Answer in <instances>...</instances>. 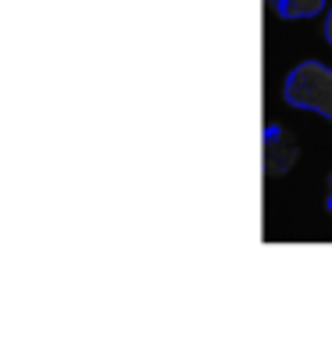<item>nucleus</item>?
Instances as JSON below:
<instances>
[{
	"mask_svg": "<svg viewBox=\"0 0 332 357\" xmlns=\"http://www.w3.org/2000/svg\"><path fill=\"white\" fill-rule=\"evenodd\" d=\"M286 104L300 111H315L322 118H332V68L322 61H300L282 86Z\"/></svg>",
	"mask_w": 332,
	"mask_h": 357,
	"instance_id": "nucleus-1",
	"label": "nucleus"
},
{
	"mask_svg": "<svg viewBox=\"0 0 332 357\" xmlns=\"http://www.w3.org/2000/svg\"><path fill=\"white\" fill-rule=\"evenodd\" d=\"M268 8L286 22H300V18H315L325 11V0H268Z\"/></svg>",
	"mask_w": 332,
	"mask_h": 357,
	"instance_id": "nucleus-2",
	"label": "nucleus"
},
{
	"mask_svg": "<svg viewBox=\"0 0 332 357\" xmlns=\"http://www.w3.org/2000/svg\"><path fill=\"white\" fill-rule=\"evenodd\" d=\"M325 207L332 211V175H329V200H325Z\"/></svg>",
	"mask_w": 332,
	"mask_h": 357,
	"instance_id": "nucleus-4",
	"label": "nucleus"
},
{
	"mask_svg": "<svg viewBox=\"0 0 332 357\" xmlns=\"http://www.w3.org/2000/svg\"><path fill=\"white\" fill-rule=\"evenodd\" d=\"M325 40H329V47H332V11L325 15Z\"/></svg>",
	"mask_w": 332,
	"mask_h": 357,
	"instance_id": "nucleus-3",
	"label": "nucleus"
}]
</instances>
